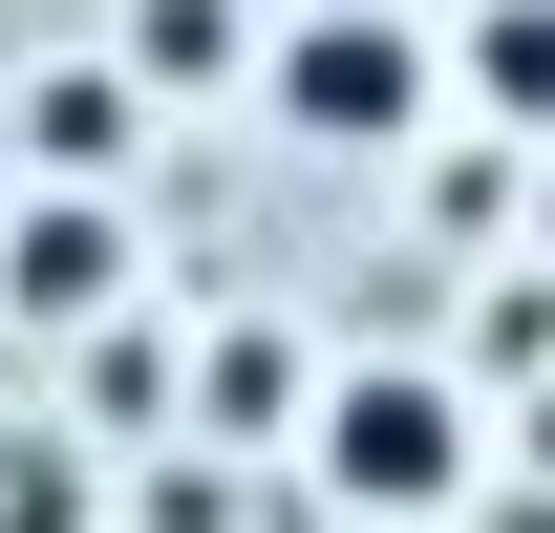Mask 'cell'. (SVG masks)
Listing matches in <instances>:
<instances>
[{
  "label": "cell",
  "mask_w": 555,
  "mask_h": 533,
  "mask_svg": "<svg viewBox=\"0 0 555 533\" xmlns=\"http://www.w3.org/2000/svg\"><path fill=\"white\" fill-rule=\"evenodd\" d=\"M299 469H321L343 533H427L470 491V385H449V363H321V385H299Z\"/></svg>",
  "instance_id": "obj_1"
},
{
  "label": "cell",
  "mask_w": 555,
  "mask_h": 533,
  "mask_svg": "<svg viewBox=\"0 0 555 533\" xmlns=\"http://www.w3.org/2000/svg\"><path fill=\"white\" fill-rule=\"evenodd\" d=\"M257 107H278L299 150L385 171V150H427V107H449V86H427V22H406V0H299V22L257 43Z\"/></svg>",
  "instance_id": "obj_2"
},
{
  "label": "cell",
  "mask_w": 555,
  "mask_h": 533,
  "mask_svg": "<svg viewBox=\"0 0 555 533\" xmlns=\"http://www.w3.org/2000/svg\"><path fill=\"white\" fill-rule=\"evenodd\" d=\"M0 321H22V341L129 321V213H107V193H0Z\"/></svg>",
  "instance_id": "obj_3"
},
{
  "label": "cell",
  "mask_w": 555,
  "mask_h": 533,
  "mask_svg": "<svg viewBox=\"0 0 555 533\" xmlns=\"http://www.w3.org/2000/svg\"><path fill=\"white\" fill-rule=\"evenodd\" d=\"M427 86H449V107H491L513 150H555V0H470V22L427 43Z\"/></svg>",
  "instance_id": "obj_4"
},
{
  "label": "cell",
  "mask_w": 555,
  "mask_h": 533,
  "mask_svg": "<svg viewBox=\"0 0 555 533\" xmlns=\"http://www.w3.org/2000/svg\"><path fill=\"white\" fill-rule=\"evenodd\" d=\"M193 86H257V22L235 0H129V107H193Z\"/></svg>",
  "instance_id": "obj_5"
},
{
  "label": "cell",
  "mask_w": 555,
  "mask_h": 533,
  "mask_svg": "<svg viewBox=\"0 0 555 533\" xmlns=\"http://www.w3.org/2000/svg\"><path fill=\"white\" fill-rule=\"evenodd\" d=\"M0 533H86V448H0Z\"/></svg>",
  "instance_id": "obj_6"
},
{
  "label": "cell",
  "mask_w": 555,
  "mask_h": 533,
  "mask_svg": "<svg viewBox=\"0 0 555 533\" xmlns=\"http://www.w3.org/2000/svg\"><path fill=\"white\" fill-rule=\"evenodd\" d=\"M534 257H555V150H534Z\"/></svg>",
  "instance_id": "obj_7"
}]
</instances>
